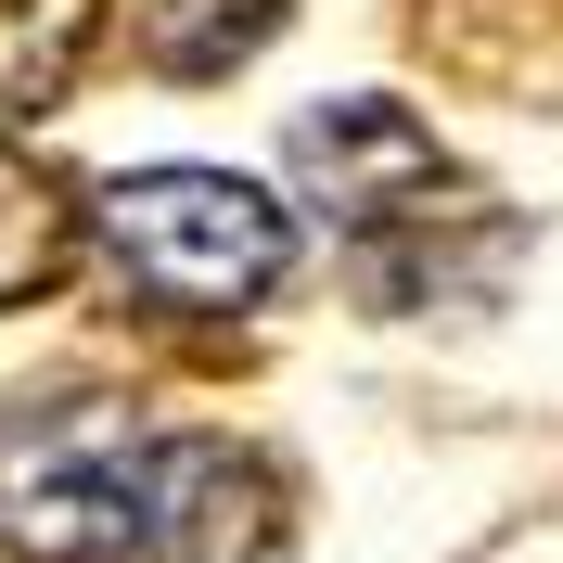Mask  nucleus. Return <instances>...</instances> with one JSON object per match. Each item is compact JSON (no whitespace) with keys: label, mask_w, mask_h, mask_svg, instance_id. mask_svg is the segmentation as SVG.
Wrapping results in <instances>:
<instances>
[{"label":"nucleus","mask_w":563,"mask_h":563,"mask_svg":"<svg viewBox=\"0 0 563 563\" xmlns=\"http://www.w3.org/2000/svg\"><path fill=\"white\" fill-rule=\"evenodd\" d=\"M167 435L115 385H38L0 410V563H129Z\"/></svg>","instance_id":"obj_1"},{"label":"nucleus","mask_w":563,"mask_h":563,"mask_svg":"<svg viewBox=\"0 0 563 563\" xmlns=\"http://www.w3.org/2000/svg\"><path fill=\"white\" fill-rule=\"evenodd\" d=\"M90 244H103V269L129 282L141 308H167V320H244V308H269L295 282L282 192H256L231 167H129V179H103L90 192Z\"/></svg>","instance_id":"obj_2"},{"label":"nucleus","mask_w":563,"mask_h":563,"mask_svg":"<svg viewBox=\"0 0 563 563\" xmlns=\"http://www.w3.org/2000/svg\"><path fill=\"white\" fill-rule=\"evenodd\" d=\"M282 154H295V192H308L320 218H346L358 244H397L422 206H461L449 141L422 129L410 103H385V90H358V103H308Z\"/></svg>","instance_id":"obj_3"},{"label":"nucleus","mask_w":563,"mask_h":563,"mask_svg":"<svg viewBox=\"0 0 563 563\" xmlns=\"http://www.w3.org/2000/svg\"><path fill=\"white\" fill-rule=\"evenodd\" d=\"M282 538H295V487L244 435H167L129 563H282Z\"/></svg>","instance_id":"obj_4"},{"label":"nucleus","mask_w":563,"mask_h":563,"mask_svg":"<svg viewBox=\"0 0 563 563\" xmlns=\"http://www.w3.org/2000/svg\"><path fill=\"white\" fill-rule=\"evenodd\" d=\"M90 26H103V0H0V129H26V115L77 77Z\"/></svg>","instance_id":"obj_5"},{"label":"nucleus","mask_w":563,"mask_h":563,"mask_svg":"<svg viewBox=\"0 0 563 563\" xmlns=\"http://www.w3.org/2000/svg\"><path fill=\"white\" fill-rule=\"evenodd\" d=\"M65 244H77L65 179L38 167V154H13V141H0V308H13V295H38V282L65 269Z\"/></svg>","instance_id":"obj_6"},{"label":"nucleus","mask_w":563,"mask_h":563,"mask_svg":"<svg viewBox=\"0 0 563 563\" xmlns=\"http://www.w3.org/2000/svg\"><path fill=\"white\" fill-rule=\"evenodd\" d=\"M269 26H282V0H141V52H154V77H231Z\"/></svg>","instance_id":"obj_7"}]
</instances>
